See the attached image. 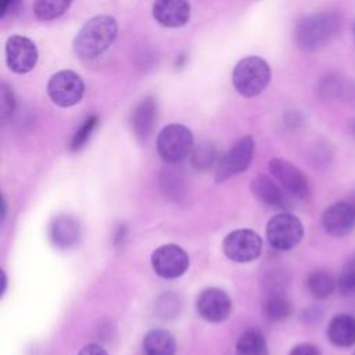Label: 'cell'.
<instances>
[{
    "label": "cell",
    "mask_w": 355,
    "mask_h": 355,
    "mask_svg": "<svg viewBox=\"0 0 355 355\" xmlns=\"http://www.w3.org/2000/svg\"><path fill=\"white\" fill-rule=\"evenodd\" d=\"M323 229L333 237H345L355 230V207L349 201H337L322 214Z\"/></svg>",
    "instance_id": "obj_12"
},
{
    "label": "cell",
    "mask_w": 355,
    "mask_h": 355,
    "mask_svg": "<svg viewBox=\"0 0 355 355\" xmlns=\"http://www.w3.org/2000/svg\"><path fill=\"white\" fill-rule=\"evenodd\" d=\"M304 236L301 220L290 212H282L273 216L266 225V239L272 248L288 251L294 248Z\"/></svg>",
    "instance_id": "obj_5"
},
{
    "label": "cell",
    "mask_w": 355,
    "mask_h": 355,
    "mask_svg": "<svg viewBox=\"0 0 355 355\" xmlns=\"http://www.w3.org/2000/svg\"><path fill=\"white\" fill-rule=\"evenodd\" d=\"M306 288L309 294L318 300H324L337 288V282L326 270H315L306 277Z\"/></svg>",
    "instance_id": "obj_21"
},
{
    "label": "cell",
    "mask_w": 355,
    "mask_h": 355,
    "mask_svg": "<svg viewBox=\"0 0 355 355\" xmlns=\"http://www.w3.org/2000/svg\"><path fill=\"white\" fill-rule=\"evenodd\" d=\"M196 308L204 320L216 323L225 320L230 315L232 301L223 290L209 287L198 294Z\"/></svg>",
    "instance_id": "obj_13"
},
{
    "label": "cell",
    "mask_w": 355,
    "mask_h": 355,
    "mask_svg": "<svg viewBox=\"0 0 355 355\" xmlns=\"http://www.w3.org/2000/svg\"><path fill=\"white\" fill-rule=\"evenodd\" d=\"M143 351L146 355H175L176 343L169 331L154 329L144 336Z\"/></svg>",
    "instance_id": "obj_19"
},
{
    "label": "cell",
    "mask_w": 355,
    "mask_h": 355,
    "mask_svg": "<svg viewBox=\"0 0 355 355\" xmlns=\"http://www.w3.org/2000/svg\"><path fill=\"white\" fill-rule=\"evenodd\" d=\"M254 146L252 137L245 136L240 139L227 153H225L216 164V182H223L244 172L252 161Z\"/></svg>",
    "instance_id": "obj_8"
},
{
    "label": "cell",
    "mask_w": 355,
    "mask_h": 355,
    "mask_svg": "<svg viewBox=\"0 0 355 355\" xmlns=\"http://www.w3.org/2000/svg\"><path fill=\"white\" fill-rule=\"evenodd\" d=\"M341 17L336 11H320L304 17L294 31L297 46L308 53L326 46L340 31Z\"/></svg>",
    "instance_id": "obj_2"
},
{
    "label": "cell",
    "mask_w": 355,
    "mask_h": 355,
    "mask_svg": "<svg viewBox=\"0 0 355 355\" xmlns=\"http://www.w3.org/2000/svg\"><path fill=\"white\" fill-rule=\"evenodd\" d=\"M21 0H0V17L4 18L19 8Z\"/></svg>",
    "instance_id": "obj_29"
},
{
    "label": "cell",
    "mask_w": 355,
    "mask_h": 355,
    "mask_svg": "<svg viewBox=\"0 0 355 355\" xmlns=\"http://www.w3.org/2000/svg\"><path fill=\"white\" fill-rule=\"evenodd\" d=\"M263 316L270 322H282L291 313V302L282 291H268L262 302Z\"/></svg>",
    "instance_id": "obj_20"
},
{
    "label": "cell",
    "mask_w": 355,
    "mask_h": 355,
    "mask_svg": "<svg viewBox=\"0 0 355 355\" xmlns=\"http://www.w3.org/2000/svg\"><path fill=\"white\" fill-rule=\"evenodd\" d=\"M352 32H354V37H355V22H354V26H352Z\"/></svg>",
    "instance_id": "obj_32"
},
{
    "label": "cell",
    "mask_w": 355,
    "mask_h": 355,
    "mask_svg": "<svg viewBox=\"0 0 355 355\" xmlns=\"http://www.w3.org/2000/svg\"><path fill=\"white\" fill-rule=\"evenodd\" d=\"M262 251V240L258 233L250 229H239L230 232L223 240L225 255L239 263L251 262L259 257Z\"/></svg>",
    "instance_id": "obj_7"
},
{
    "label": "cell",
    "mask_w": 355,
    "mask_h": 355,
    "mask_svg": "<svg viewBox=\"0 0 355 355\" xmlns=\"http://www.w3.org/2000/svg\"><path fill=\"white\" fill-rule=\"evenodd\" d=\"M269 171L276 182L286 190L287 194L298 200H306L311 194L306 176L291 162L283 158L269 161Z\"/></svg>",
    "instance_id": "obj_9"
},
{
    "label": "cell",
    "mask_w": 355,
    "mask_h": 355,
    "mask_svg": "<svg viewBox=\"0 0 355 355\" xmlns=\"http://www.w3.org/2000/svg\"><path fill=\"white\" fill-rule=\"evenodd\" d=\"M151 266L154 272L164 279L182 276L189 268L186 251L176 244H165L151 254Z\"/></svg>",
    "instance_id": "obj_10"
},
{
    "label": "cell",
    "mask_w": 355,
    "mask_h": 355,
    "mask_svg": "<svg viewBox=\"0 0 355 355\" xmlns=\"http://www.w3.org/2000/svg\"><path fill=\"white\" fill-rule=\"evenodd\" d=\"M272 78L269 64L257 55L240 60L233 72L232 82L234 89L243 97H255L261 94L269 85Z\"/></svg>",
    "instance_id": "obj_3"
},
{
    "label": "cell",
    "mask_w": 355,
    "mask_h": 355,
    "mask_svg": "<svg viewBox=\"0 0 355 355\" xmlns=\"http://www.w3.org/2000/svg\"><path fill=\"white\" fill-rule=\"evenodd\" d=\"M0 115L1 119L6 121L7 118H10L15 110V98L14 94L11 92V89L7 85H1V93H0Z\"/></svg>",
    "instance_id": "obj_27"
},
{
    "label": "cell",
    "mask_w": 355,
    "mask_h": 355,
    "mask_svg": "<svg viewBox=\"0 0 355 355\" xmlns=\"http://www.w3.org/2000/svg\"><path fill=\"white\" fill-rule=\"evenodd\" d=\"M337 290L344 297L355 295V255L344 263L337 279Z\"/></svg>",
    "instance_id": "obj_24"
},
{
    "label": "cell",
    "mask_w": 355,
    "mask_h": 355,
    "mask_svg": "<svg viewBox=\"0 0 355 355\" xmlns=\"http://www.w3.org/2000/svg\"><path fill=\"white\" fill-rule=\"evenodd\" d=\"M72 4V0H35L33 11L40 21H53L61 17Z\"/></svg>",
    "instance_id": "obj_23"
},
{
    "label": "cell",
    "mask_w": 355,
    "mask_h": 355,
    "mask_svg": "<svg viewBox=\"0 0 355 355\" xmlns=\"http://www.w3.org/2000/svg\"><path fill=\"white\" fill-rule=\"evenodd\" d=\"M329 341L337 348H349L355 344V318L348 313L334 315L326 330Z\"/></svg>",
    "instance_id": "obj_17"
},
{
    "label": "cell",
    "mask_w": 355,
    "mask_h": 355,
    "mask_svg": "<svg viewBox=\"0 0 355 355\" xmlns=\"http://www.w3.org/2000/svg\"><path fill=\"white\" fill-rule=\"evenodd\" d=\"M157 101L153 97L143 98L135 107L130 122L133 132L139 139L146 140L150 136L157 121Z\"/></svg>",
    "instance_id": "obj_18"
},
{
    "label": "cell",
    "mask_w": 355,
    "mask_h": 355,
    "mask_svg": "<svg viewBox=\"0 0 355 355\" xmlns=\"http://www.w3.org/2000/svg\"><path fill=\"white\" fill-rule=\"evenodd\" d=\"M191 14L189 0H154L153 17L166 28H179L189 22Z\"/></svg>",
    "instance_id": "obj_14"
},
{
    "label": "cell",
    "mask_w": 355,
    "mask_h": 355,
    "mask_svg": "<svg viewBox=\"0 0 355 355\" xmlns=\"http://www.w3.org/2000/svg\"><path fill=\"white\" fill-rule=\"evenodd\" d=\"M97 122H98V119H97L96 115H90V116H87V118L85 119V122H83V123L80 125V128L75 132V135H73V137H72V140H71L69 147H71L72 151L80 150V148L87 143V140L90 139L93 130H94L96 126H97Z\"/></svg>",
    "instance_id": "obj_26"
},
{
    "label": "cell",
    "mask_w": 355,
    "mask_h": 355,
    "mask_svg": "<svg viewBox=\"0 0 355 355\" xmlns=\"http://www.w3.org/2000/svg\"><path fill=\"white\" fill-rule=\"evenodd\" d=\"M237 355H269L268 344L259 330H247L236 343Z\"/></svg>",
    "instance_id": "obj_22"
},
{
    "label": "cell",
    "mask_w": 355,
    "mask_h": 355,
    "mask_svg": "<svg viewBox=\"0 0 355 355\" xmlns=\"http://www.w3.org/2000/svg\"><path fill=\"white\" fill-rule=\"evenodd\" d=\"M47 93L54 104L60 107H72L82 100L85 83L73 71H58L50 78Z\"/></svg>",
    "instance_id": "obj_6"
},
{
    "label": "cell",
    "mask_w": 355,
    "mask_h": 355,
    "mask_svg": "<svg viewBox=\"0 0 355 355\" xmlns=\"http://www.w3.org/2000/svg\"><path fill=\"white\" fill-rule=\"evenodd\" d=\"M288 355H322L319 348L311 343H301L291 348Z\"/></svg>",
    "instance_id": "obj_28"
},
{
    "label": "cell",
    "mask_w": 355,
    "mask_h": 355,
    "mask_svg": "<svg viewBox=\"0 0 355 355\" xmlns=\"http://www.w3.org/2000/svg\"><path fill=\"white\" fill-rule=\"evenodd\" d=\"M118 24L111 15L90 18L73 39V51L82 60H93L101 55L115 40Z\"/></svg>",
    "instance_id": "obj_1"
},
{
    "label": "cell",
    "mask_w": 355,
    "mask_h": 355,
    "mask_svg": "<svg viewBox=\"0 0 355 355\" xmlns=\"http://www.w3.org/2000/svg\"><path fill=\"white\" fill-rule=\"evenodd\" d=\"M78 355H108V352L97 344H87L79 351Z\"/></svg>",
    "instance_id": "obj_30"
},
{
    "label": "cell",
    "mask_w": 355,
    "mask_h": 355,
    "mask_svg": "<svg viewBox=\"0 0 355 355\" xmlns=\"http://www.w3.org/2000/svg\"><path fill=\"white\" fill-rule=\"evenodd\" d=\"M348 201H349V202H351V204H352V205H354V207H355V197H352V198H349V200H348Z\"/></svg>",
    "instance_id": "obj_31"
},
{
    "label": "cell",
    "mask_w": 355,
    "mask_h": 355,
    "mask_svg": "<svg viewBox=\"0 0 355 355\" xmlns=\"http://www.w3.org/2000/svg\"><path fill=\"white\" fill-rule=\"evenodd\" d=\"M157 151L168 164L180 162L193 151V133L180 123L166 125L158 133Z\"/></svg>",
    "instance_id": "obj_4"
},
{
    "label": "cell",
    "mask_w": 355,
    "mask_h": 355,
    "mask_svg": "<svg viewBox=\"0 0 355 355\" xmlns=\"http://www.w3.org/2000/svg\"><path fill=\"white\" fill-rule=\"evenodd\" d=\"M354 355H355V352H354Z\"/></svg>",
    "instance_id": "obj_33"
},
{
    "label": "cell",
    "mask_w": 355,
    "mask_h": 355,
    "mask_svg": "<svg viewBox=\"0 0 355 355\" xmlns=\"http://www.w3.org/2000/svg\"><path fill=\"white\" fill-rule=\"evenodd\" d=\"M251 191L254 197L268 207L279 209H287L290 207V198L286 190L266 175H258L251 180Z\"/></svg>",
    "instance_id": "obj_15"
},
{
    "label": "cell",
    "mask_w": 355,
    "mask_h": 355,
    "mask_svg": "<svg viewBox=\"0 0 355 355\" xmlns=\"http://www.w3.org/2000/svg\"><path fill=\"white\" fill-rule=\"evenodd\" d=\"M6 61L12 72L26 73L37 62V49L31 39L14 35L6 43Z\"/></svg>",
    "instance_id": "obj_11"
},
{
    "label": "cell",
    "mask_w": 355,
    "mask_h": 355,
    "mask_svg": "<svg viewBox=\"0 0 355 355\" xmlns=\"http://www.w3.org/2000/svg\"><path fill=\"white\" fill-rule=\"evenodd\" d=\"M50 240L55 247L69 248L80 239V225L76 219L68 215L55 216L49 227Z\"/></svg>",
    "instance_id": "obj_16"
},
{
    "label": "cell",
    "mask_w": 355,
    "mask_h": 355,
    "mask_svg": "<svg viewBox=\"0 0 355 355\" xmlns=\"http://www.w3.org/2000/svg\"><path fill=\"white\" fill-rule=\"evenodd\" d=\"M218 151L209 143L200 144L191 151V162L197 169H208L214 164H218Z\"/></svg>",
    "instance_id": "obj_25"
}]
</instances>
